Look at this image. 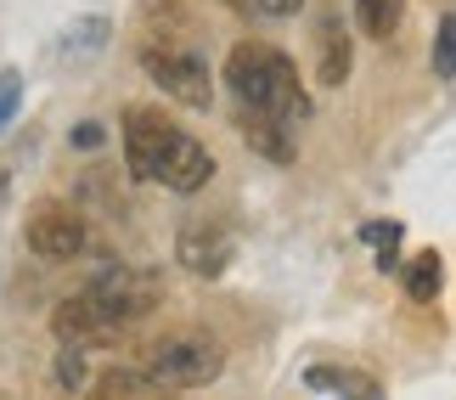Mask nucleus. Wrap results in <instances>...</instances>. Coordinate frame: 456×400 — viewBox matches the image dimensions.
Instances as JSON below:
<instances>
[{
    "mask_svg": "<svg viewBox=\"0 0 456 400\" xmlns=\"http://www.w3.org/2000/svg\"><path fill=\"white\" fill-rule=\"evenodd\" d=\"M225 85H232L237 108H259V113L282 118L288 130H299L310 118V96L299 85V68L265 40L232 45V57H225Z\"/></svg>",
    "mask_w": 456,
    "mask_h": 400,
    "instance_id": "f257e3e1",
    "label": "nucleus"
},
{
    "mask_svg": "<svg viewBox=\"0 0 456 400\" xmlns=\"http://www.w3.org/2000/svg\"><path fill=\"white\" fill-rule=\"evenodd\" d=\"M142 372H147L152 395L203 389L225 372V350H220V339H208V333H175V339H158L142 355Z\"/></svg>",
    "mask_w": 456,
    "mask_h": 400,
    "instance_id": "f03ea898",
    "label": "nucleus"
},
{
    "mask_svg": "<svg viewBox=\"0 0 456 400\" xmlns=\"http://www.w3.org/2000/svg\"><path fill=\"white\" fill-rule=\"evenodd\" d=\"M142 68H147V79L169 102H181V108H191V113L215 108V74H208V62L198 57V51H186L175 40H164V45L147 40L142 45Z\"/></svg>",
    "mask_w": 456,
    "mask_h": 400,
    "instance_id": "7ed1b4c3",
    "label": "nucleus"
},
{
    "mask_svg": "<svg viewBox=\"0 0 456 400\" xmlns=\"http://www.w3.org/2000/svg\"><path fill=\"white\" fill-rule=\"evenodd\" d=\"M23 242H28V254H40L51 259V265H68V259H79L85 249H91V225H85L79 208H68V203H34L28 208V220H23Z\"/></svg>",
    "mask_w": 456,
    "mask_h": 400,
    "instance_id": "20e7f679",
    "label": "nucleus"
},
{
    "mask_svg": "<svg viewBox=\"0 0 456 400\" xmlns=\"http://www.w3.org/2000/svg\"><path fill=\"white\" fill-rule=\"evenodd\" d=\"M85 299H91L102 316H108L118 333H125L130 322H142L147 310L158 305V276H147V271H130V265H108L96 276L91 288H85Z\"/></svg>",
    "mask_w": 456,
    "mask_h": 400,
    "instance_id": "39448f33",
    "label": "nucleus"
},
{
    "mask_svg": "<svg viewBox=\"0 0 456 400\" xmlns=\"http://www.w3.org/2000/svg\"><path fill=\"white\" fill-rule=\"evenodd\" d=\"M175 259L191 271V276H225V265L237 259V237L225 232L220 220H186L181 237H175Z\"/></svg>",
    "mask_w": 456,
    "mask_h": 400,
    "instance_id": "423d86ee",
    "label": "nucleus"
},
{
    "mask_svg": "<svg viewBox=\"0 0 456 400\" xmlns=\"http://www.w3.org/2000/svg\"><path fill=\"white\" fill-rule=\"evenodd\" d=\"M169 142H175V125H169L164 113H152V108H130L125 113V164H130L135 181H152L158 176Z\"/></svg>",
    "mask_w": 456,
    "mask_h": 400,
    "instance_id": "0eeeda50",
    "label": "nucleus"
},
{
    "mask_svg": "<svg viewBox=\"0 0 456 400\" xmlns=\"http://www.w3.org/2000/svg\"><path fill=\"white\" fill-rule=\"evenodd\" d=\"M158 186H169V192H203L208 181H215V159H208V147L198 142V135H186V130H175V142L164 147V164H158Z\"/></svg>",
    "mask_w": 456,
    "mask_h": 400,
    "instance_id": "6e6552de",
    "label": "nucleus"
},
{
    "mask_svg": "<svg viewBox=\"0 0 456 400\" xmlns=\"http://www.w3.org/2000/svg\"><path fill=\"white\" fill-rule=\"evenodd\" d=\"M51 333H57V344H79V350H96V344L118 339V327L102 316V310L85 299V288H79V293H68V299L51 310Z\"/></svg>",
    "mask_w": 456,
    "mask_h": 400,
    "instance_id": "1a4fd4ad",
    "label": "nucleus"
},
{
    "mask_svg": "<svg viewBox=\"0 0 456 400\" xmlns=\"http://www.w3.org/2000/svg\"><path fill=\"white\" fill-rule=\"evenodd\" d=\"M237 135L259 152V159L293 164V130L282 125V118H271V113H259V108H237Z\"/></svg>",
    "mask_w": 456,
    "mask_h": 400,
    "instance_id": "9d476101",
    "label": "nucleus"
},
{
    "mask_svg": "<svg viewBox=\"0 0 456 400\" xmlns=\"http://www.w3.org/2000/svg\"><path fill=\"white\" fill-rule=\"evenodd\" d=\"M315 51H322L315 79H322V85H344L349 68H355V51H349V29L338 23V17H322V23H315Z\"/></svg>",
    "mask_w": 456,
    "mask_h": 400,
    "instance_id": "9b49d317",
    "label": "nucleus"
},
{
    "mask_svg": "<svg viewBox=\"0 0 456 400\" xmlns=\"http://www.w3.org/2000/svg\"><path fill=\"white\" fill-rule=\"evenodd\" d=\"M305 389L315 395H344V400H378V378L372 372H355V367H332V361H315L305 372Z\"/></svg>",
    "mask_w": 456,
    "mask_h": 400,
    "instance_id": "f8f14e48",
    "label": "nucleus"
},
{
    "mask_svg": "<svg viewBox=\"0 0 456 400\" xmlns=\"http://www.w3.org/2000/svg\"><path fill=\"white\" fill-rule=\"evenodd\" d=\"M440 288H445V265H440V254H417L406 259V293H411V305H434L440 299Z\"/></svg>",
    "mask_w": 456,
    "mask_h": 400,
    "instance_id": "ddd939ff",
    "label": "nucleus"
},
{
    "mask_svg": "<svg viewBox=\"0 0 456 400\" xmlns=\"http://www.w3.org/2000/svg\"><path fill=\"white\" fill-rule=\"evenodd\" d=\"M355 23L372 40H389V34L406 23V0H355Z\"/></svg>",
    "mask_w": 456,
    "mask_h": 400,
    "instance_id": "4468645a",
    "label": "nucleus"
},
{
    "mask_svg": "<svg viewBox=\"0 0 456 400\" xmlns=\"http://www.w3.org/2000/svg\"><path fill=\"white\" fill-rule=\"evenodd\" d=\"M108 34H113L108 17H79V23L62 29V57H96L108 45Z\"/></svg>",
    "mask_w": 456,
    "mask_h": 400,
    "instance_id": "2eb2a0df",
    "label": "nucleus"
},
{
    "mask_svg": "<svg viewBox=\"0 0 456 400\" xmlns=\"http://www.w3.org/2000/svg\"><path fill=\"white\" fill-rule=\"evenodd\" d=\"M428 62H434V74H440V79H456V12H445V17H440Z\"/></svg>",
    "mask_w": 456,
    "mask_h": 400,
    "instance_id": "dca6fc26",
    "label": "nucleus"
},
{
    "mask_svg": "<svg viewBox=\"0 0 456 400\" xmlns=\"http://www.w3.org/2000/svg\"><path fill=\"white\" fill-rule=\"evenodd\" d=\"M225 6L242 12V17H254V23H282V17L305 12V0H225Z\"/></svg>",
    "mask_w": 456,
    "mask_h": 400,
    "instance_id": "f3484780",
    "label": "nucleus"
},
{
    "mask_svg": "<svg viewBox=\"0 0 456 400\" xmlns=\"http://www.w3.org/2000/svg\"><path fill=\"white\" fill-rule=\"evenodd\" d=\"M91 389L96 395H152V384H147L142 367H113V372H102Z\"/></svg>",
    "mask_w": 456,
    "mask_h": 400,
    "instance_id": "a211bd4d",
    "label": "nucleus"
},
{
    "mask_svg": "<svg viewBox=\"0 0 456 400\" xmlns=\"http://www.w3.org/2000/svg\"><path fill=\"white\" fill-rule=\"evenodd\" d=\"M361 237L378 249V265H383V271H395V265H400V225H395V220H378V225H366Z\"/></svg>",
    "mask_w": 456,
    "mask_h": 400,
    "instance_id": "6ab92c4d",
    "label": "nucleus"
},
{
    "mask_svg": "<svg viewBox=\"0 0 456 400\" xmlns=\"http://www.w3.org/2000/svg\"><path fill=\"white\" fill-rule=\"evenodd\" d=\"M17 108H23V74H17V68H6V74H0V135L12 130Z\"/></svg>",
    "mask_w": 456,
    "mask_h": 400,
    "instance_id": "aec40b11",
    "label": "nucleus"
},
{
    "mask_svg": "<svg viewBox=\"0 0 456 400\" xmlns=\"http://www.w3.org/2000/svg\"><path fill=\"white\" fill-rule=\"evenodd\" d=\"M57 384H62V389H85V350H79V344H62V355H57Z\"/></svg>",
    "mask_w": 456,
    "mask_h": 400,
    "instance_id": "412c9836",
    "label": "nucleus"
},
{
    "mask_svg": "<svg viewBox=\"0 0 456 400\" xmlns=\"http://www.w3.org/2000/svg\"><path fill=\"white\" fill-rule=\"evenodd\" d=\"M102 142H108V130H102V125H96V118H85V125L74 130V147H85V152H96Z\"/></svg>",
    "mask_w": 456,
    "mask_h": 400,
    "instance_id": "4be33fe9",
    "label": "nucleus"
},
{
    "mask_svg": "<svg viewBox=\"0 0 456 400\" xmlns=\"http://www.w3.org/2000/svg\"><path fill=\"white\" fill-rule=\"evenodd\" d=\"M12 176H17L12 159H0V203H6V192H12Z\"/></svg>",
    "mask_w": 456,
    "mask_h": 400,
    "instance_id": "5701e85b",
    "label": "nucleus"
}]
</instances>
